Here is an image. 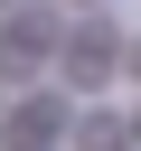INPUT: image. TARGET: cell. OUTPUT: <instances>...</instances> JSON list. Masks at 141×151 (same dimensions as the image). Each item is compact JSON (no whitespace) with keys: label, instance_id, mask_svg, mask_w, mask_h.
<instances>
[{"label":"cell","instance_id":"1","mask_svg":"<svg viewBox=\"0 0 141 151\" xmlns=\"http://www.w3.org/2000/svg\"><path fill=\"white\" fill-rule=\"evenodd\" d=\"M103 66H113V19H85V38L66 47V76H85V85H94Z\"/></svg>","mask_w":141,"mask_h":151},{"label":"cell","instance_id":"2","mask_svg":"<svg viewBox=\"0 0 141 151\" xmlns=\"http://www.w3.org/2000/svg\"><path fill=\"white\" fill-rule=\"evenodd\" d=\"M0 104H9V66H0Z\"/></svg>","mask_w":141,"mask_h":151}]
</instances>
